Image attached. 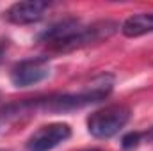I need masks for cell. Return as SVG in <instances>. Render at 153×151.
I'll use <instances>...</instances> for the list:
<instances>
[{"label":"cell","instance_id":"obj_1","mask_svg":"<svg viewBox=\"0 0 153 151\" xmlns=\"http://www.w3.org/2000/svg\"><path fill=\"white\" fill-rule=\"evenodd\" d=\"M114 80L111 75H100L94 78L84 91L80 93H68V94H59V96H50L45 100H39L34 103V107H38L45 112H71L84 109L87 105L98 103L103 98H107L112 91Z\"/></svg>","mask_w":153,"mask_h":151},{"label":"cell","instance_id":"obj_2","mask_svg":"<svg viewBox=\"0 0 153 151\" xmlns=\"http://www.w3.org/2000/svg\"><path fill=\"white\" fill-rule=\"evenodd\" d=\"M130 119V109L125 105H109L87 117V130L96 139H111L119 133Z\"/></svg>","mask_w":153,"mask_h":151},{"label":"cell","instance_id":"obj_3","mask_svg":"<svg viewBox=\"0 0 153 151\" xmlns=\"http://www.w3.org/2000/svg\"><path fill=\"white\" fill-rule=\"evenodd\" d=\"M116 29H119V25L114 21H96L89 27H80L70 39H66L64 43H61L55 50L57 52H71L76 48L93 44V43H100L102 39L111 38L116 32Z\"/></svg>","mask_w":153,"mask_h":151},{"label":"cell","instance_id":"obj_4","mask_svg":"<svg viewBox=\"0 0 153 151\" xmlns=\"http://www.w3.org/2000/svg\"><path fill=\"white\" fill-rule=\"evenodd\" d=\"M50 73L52 70L45 57L25 59L11 70V82L14 87H30L46 80Z\"/></svg>","mask_w":153,"mask_h":151},{"label":"cell","instance_id":"obj_5","mask_svg":"<svg viewBox=\"0 0 153 151\" xmlns=\"http://www.w3.org/2000/svg\"><path fill=\"white\" fill-rule=\"evenodd\" d=\"M71 137V128L66 123H52L38 128L27 141L29 151H52Z\"/></svg>","mask_w":153,"mask_h":151},{"label":"cell","instance_id":"obj_6","mask_svg":"<svg viewBox=\"0 0 153 151\" xmlns=\"http://www.w3.org/2000/svg\"><path fill=\"white\" fill-rule=\"evenodd\" d=\"M50 7L48 2L43 0H25V2H16L5 11V18L14 23V25H30L38 23L45 16V11Z\"/></svg>","mask_w":153,"mask_h":151},{"label":"cell","instance_id":"obj_7","mask_svg":"<svg viewBox=\"0 0 153 151\" xmlns=\"http://www.w3.org/2000/svg\"><path fill=\"white\" fill-rule=\"evenodd\" d=\"M121 32L126 38H141L144 34H152L153 13H137L128 16L121 25Z\"/></svg>","mask_w":153,"mask_h":151},{"label":"cell","instance_id":"obj_8","mask_svg":"<svg viewBox=\"0 0 153 151\" xmlns=\"http://www.w3.org/2000/svg\"><path fill=\"white\" fill-rule=\"evenodd\" d=\"M139 139H141L139 133H128V135L123 137V141H121V148H123V150H134V148L139 144Z\"/></svg>","mask_w":153,"mask_h":151}]
</instances>
